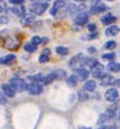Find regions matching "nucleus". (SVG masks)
Instances as JSON below:
<instances>
[{"instance_id":"obj_12","label":"nucleus","mask_w":120,"mask_h":129,"mask_svg":"<svg viewBox=\"0 0 120 129\" xmlns=\"http://www.w3.org/2000/svg\"><path fill=\"white\" fill-rule=\"evenodd\" d=\"M115 20H116L115 16H113L112 13H107L101 18V23L103 24V25H112Z\"/></svg>"},{"instance_id":"obj_3","label":"nucleus","mask_w":120,"mask_h":129,"mask_svg":"<svg viewBox=\"0 0 120 129\" xmlns=\"http://www.w3.org/2000/svg\"><path fill=\"white\" fill-rule=\"evenodd\" d=\"M10 85L14 88L16 92H22L24 90H26V87H28V84L20 78H12L10 80Z\"/></svg>"},{"instance_id":"obj_18","label":"nucleus","mask_w":120,"mask_h":129,"mask_svg":"<svg viewBox=\"0 0 120 129\" xmlns=\"http://www.w3.org/2000/svg\"><path fill=\"white\" fill-rule=\"evenodd\" d=\"M95 88H96V83H95L94 80L87 81V83L84 84V86H83V90H84V91H88V92H93Z\"/></svg>"},{"instance_id":"obj_32","label":"nucleus","mask_w":120,"mask_h":129,"mask_svg":"<svg viewBox=\"0 0 120 129\" xmlns=\"http://www.w3.org/2000/svg\"><path fill=\"white\" fill-rule=\"evenodd\" d=\"M9 17L7 16H0V25H3V24H7L9 23Z\"/></svg>"},{"instance_id":"obj_44","label":"nucleus","mask_w":120,"mask_h":129,"mask_svg":"<svg viewBox=\"0 0 120 129\" xmlns=\"http://www.w3.org/2000/svg\"><path fill=\"white\" fill-rule=\"evenodd\" d=\"M99 129H106V127H103V125H102V127H100Z\"/></svg>"},{"instance_id":"obj_23","label":"nucleus","mask_w":120,"mask_h":129,"mask_svg":"<svg viewBox=\"0 0 120 129\" xmlns=\"http://www.w3.org/2000/svg\"><path fill=\"white\" fill-rule=\"evenodd\" d=\"M24 49L26 51H29V53H33V51H36V49H37V46H35L33 43H26L25 46H24Z\"/></svg>"},{"instance_id":"obj_43","label":"nucleus","mask_w":120,"mask_h":129,"mask_svg":"<svg viewBox=\"0 0 120 129\" xmlns=\"http://www.w3.org/2000/svg\"><path fill=\"white\" fill-rule=\"evenodd\" d=\"M76 1H80V3H84V1H87V0H76Z\"/></svg>"},{"instance_id":"obj_9","label":"nucleus","mask_w":120,"mask_h":129,"mask_svg":"<svg viewBox=\"0 0 120 129\" xmlns=\"http://www.w3.org/2000/svg\"><path fill=\"white\" fill-rule=\"evenodd\" d=\"M74 22L77 25H84V24L88 22V14L86 12H80L76 17H75Z\"/></svg>"},{"instance_id":"obj_17","label":"nucleus","mask_w":120,"mask_h":129,"mask_svg":"<svg viewBox=\"0 0 120 129\" xmlns=\"http://www.w3.org/2000/svg\"><path fill=\"white\" fill-rule=\"evenodd\" d=\"M13 60H16V55L13 54H9V55L0 57V64H10Z\"/></svg>"},{"instance_id":"obj_34","label":"nucleus","mask_w":120,"mask_h":129,"mask_svg":"<svg viewBox=\"0 0 120 129\" xmlns=\"http://www.w3.org/2000/svg\"><path fill=\"white\" fill-rule=\"evenodd\" d=\"M88 30L89 31H92V32H95V30H96V25L93 23V24H89L88 25Z\"/></svg>"},{"instance_id":"obj_4","label":"nucleus","mask_w":120,"mask_h":129,"mask_svg":"<svg viewBox=\"0 0 120 129\" xmlns=\"http://www.w3.org/2000/svg\"><path fill=\"white\" fill-rule=\"evenodd\" d=\"M26 90L29 91L30 94H32V96H38V94H41L43 92V87H42V85H39V83H32L28 85V87Z\"/></svg>"},{"instance_id":"obj_38","label":"nucleus","mask_w":120,"mask_h":129,"mask_svg":"<svg viewBox=\"0 0 120 129\" xmlns=\"http://www.w3.org/2000/svg\"><path fill=\"white\" fill-rule=\"evenodd\" d=\"M43 53H44V54H48V55H50V49H48V48H46V49L43 50Z\"/></svg>"},{"instance_id":"obj_16","label":"nucleus","mask_w":120,"mask_h":129,"mask_svg":"<svg viewBox=\"0 0 120 129\" xmlns=\"http://www.w3.org/2000/svg\"><path fill=\"white\" fill-rule=\"evenodd\" d=\"M84 57H83V54L82 53H79V54H76V55L74 56V57H71V60L69 61V66L70 67H74L76 63H81V61L83 60Z\"/></svg>"},{"instance_id":"obj_5","label":"nucleus","mask_w":120,"mask_h":129,"mask_svg":"<svg viewBox=\"0 0 120 129\" xmlns=\"http://www.w3.org/2000/svg\"><path fill=\"white\" fill-rule=\"evenodd\" d=\"M119 97V92L116 88H108L105 93V98H106L107 102H111V103H114V102L118 99Z\"/></svg>"},{"instance_id":"obj_11","label":"nucleus","mask_w":120,"mask_h":129,"mask_svg":"<svg viewBox=\"0 0 120 129\" xmlns=\"http://www.w3.org/2000/svg\"><path fill=\"white\" fill-rule=\"evenodd\" d=\"M107 10V6L102 3H96V4H93L92 9H90V12L92 13H101L103 11Z\"/></svg>"},{"instance_id":"obj_13","label":"nucleus","mask_w":120,"mask_h":129,"mask_svg":"<svg viewBox=\"0 0 120 129\" xmlns=\"http://www.w3.org/2000/svg\"><path fill=\"white\" fill-rule=\"evenodd\" d=\"M75 73H76V75H77V78L80 80H86L88 78V75H89V72L86 68H83V67L76 68L75 69Z\"/></svg>"},{"instance_id":"obj_24","label":"nucleus","mask_w":120,"mask_h":129,"mask_svg":"<svg viewBox=\"0 0 120 129\" xmlns=\"http://www.w3.org/2000/svg\"><path fill=\"white\" fill-rule=\"evenodd\" d=\"M29 79H30V80H32L33 83H43L44 77H42L41 74H36V75H30Z\"/></svg>"},{"instance_id":"obj_42","label":"nucleus","mask_w":120,"mask_h":129,"mask_svg":"<svg viewBox=\"0 0 120 129\" xmlns=\"http://www.w3.org/2000/svg\"><path fill=\"white\" fill-rule=\"evenodd\" d=\"M80 129H90L89 127H80Z\"/></svg>"},{"instance_id":"obj_45","label":"nucleus","mask_w":120,"mask_h":129,"mask_svg":"<svg viewBox=\"0 0 120 129\" xmlns=\"http://www.w3.org/2000/svg\"><path fill=\"white\" fill-rule=\"evenodd\" d=\"M107 1H114V0H107Z\"/></svg>"},{"instance_id":"obj_31","label":"nucleus","mask_w":120,"mask_h":129,"mask_svg":"<svg viewBox=\"0 0 120 129\" xmlns=\"http://www.w3.org/2000/svg\"><path fill=\"white\" fill-rule=\"evenodd\" d=\"M79 98H80V101H87L88 96H87V93H86V92L80 91V92H79Z\"/></svg>"},{"instance_id":"obj_1","label":"nucleus","mask_w":120,"mask_h":129,"mask_svg":"<svg viewBox=\"0 0 120 129\" xmlns=\"http://www.w3.org/2000/svg\"><path fill=\"white\" fill-rule=\"evenodd\" d=\"M116 114V105H113L111 106V108H108L103 114H101V115L99 116V120H97V124L101 125L102 123H105V122H107V121H111L114 116H115Z\"/></svg>"},{"instance_id":"obj_29","label":"nucleus","mask_w":120,"mask_h":129,"mask_svg":"<svg viewBox=\"0 0 120 129\" xmlns=\"http://www.w3.org/2000/svg\"><path fill=\"white\" fill-rule=\"evenodd\" d=\"M6 103H7V96H6L3 91H0V104L4 105Z\"/></svg>"},{"instance_id":"obj_20","label":"nucleus","mask_w":120,"mask_h":129,"mask_svg":"<svg viewBox=\"0 0 120 129\" xmlns=\"http://www.w3.org/2000/svg\"><path fill=\"white\" fill-rule=\"evenodd\" d=\"M107 69L109 72H120V63H116V62H109L108 66H107Z\"/></svg>"},{"instance_id":"obj_6","label":"nucleus","mask_w":120,"mask_h":129,"mask_svg":"<svg viewBox=\"0 0 120 129\" xmlns=\"http://www.w3.org/2000/svg\"><path fill=\"white\" fill-rule=\"evenodd\" d=\"M92 75L93 78H102L105 74H103V71H105V67L102 66L101 63H96L94 67H92Z\"/></svg>"},{"instance_id":"obj_39","label":"nucleus","mask_w":120,"mask_h":129,"mask_svg":"<svg viewBox=\"0 0 120 129\" xmlns=\"http://www.w3.org/2000/svg\"><path fill=\"white\" fill-rule=\"evenodd\" d=\"M88 51H89V53H95V51H96V49H95V48H89V49H88Z\"/></svg>"},{"instance_id":"obj_14","label":"nucleus","mask_w":120,"mask_h":129,"mask_svg":"<svg viewBox=\"0 0 120 129\" xmlns=\"http://www.w3.org/2000/svg\"><path fill=\"white\" fill-rule=\"evenodd\" d=\"M115 79L113 78L112 75H108V74H105L101 78V81H100V85L101 86H108V85H113Z\"/></svg>"},{"instance_id":"obj_8","label":"nucleus","mask_w":120,"mask_h":129,"mask_svg":"<svg viewBox=\"0 0 120 129\" xmlns=\"http://www.w3.org/2000/svg\"><path fill=\"white\" fill-rule=\"evenodd\" d=\"M1 91H3L7 97H10V98H13L14 94H16L14 88L12 87L10 84H3V85H1Z\"/></svg>"},{"instance_id":"obj_21","label":"nucleus","mask_w":120,"mask_h":129,"mask_svg":"<svg viewBox=\"0 0 120 129\" xmlns=\"http://www.w3.org/2000/svg\"><path fill=\"white\" fill-rule=\"evenodd\" d=\"M55 79H57V77H56L55 72H52V73L48 74V75L44 77V79H43V84H50V83H52Z\"/></svg>"},{"instance_id":"obj_7","label":"nucleus","mask_w":120,"mask_h":129,"mask_svg":"<svg viewBox=\"0 0 120 129\" xmlns=\"http://www.w3.org/2000/svg\"><path fill=\"white\" fill-rule=\"evenodd\" d=\"M36 16H37V14H35V13L24 14L22 20H20V23L23 24V25H30V24H32L33 22H36Z\"/></svg>"},{"instance_id":"obj_28","label":"nucleus","mask_w":120,"mask_h":129,"mask_svg":"<svg viewBox=\"0 0 120 129\" xmlns=\"http://www.w3.org/2000/svg\"><path fill=\"white\" fill-rule=\"evenodd\" d=\"M116 46V42L115 41H108L106 42V44H105V48L106 49H114Z\"/></svg>"},{"instance_id":"obj_10","label":"nucleus","mask_w":120,"mask_h":129,"mask_svg":"<svg viewBox=\"0 0 120 129\" xmlns=\"http://www.w3.org/2000/svg\"><path fill=\"white\" fill-rule=\"evenodd\" d=\"M25 7L22 5H14L13 7L11 9V12L14 14V16H17V17H23L24 14H25Z\"/></svg>"},{"instance_id":"obj_41","label":"nucleus","mask_w":120,"mask_h":129,"mask_svg":"<svg viewBox=\"0 0 120 129\" xmlns=\"http://www.w3.org/2000/svg\"><path fill=\"white\" fill-rule=\"evenodd\" d=\"M32 3H42V0H31Z\"/></svg>"},{"instance_id":"obj_25","label":"nucleus","mask_w":120,"mask_h":129,"mask_svg":"<svg viewBox=\"0 0 120 129\" xmlns=\"http://www.w3.org/2000/svg\"><path fill=\"white\" fill-rule=\"evenodd\" d=\"M55 74H56V77H57V79H64L65 77H67V72L63 71V69H57V71H55Z\"/></svg>"},{"instance_id":"obj_33","label":"nucleus","mask_w":120,"mask_h":129,"mask_svg":"<svg viewBox=\"0 0 120 129\" xmlns=\"http://www.w3.org/2000/svg\"><path fill=\"white\" fill-rule=\"evenodd\" d=\"M24 3V0H10V4L12 5H22Z\"/></svg>"},{"instance_id":"obj_36","label":"nucleus","mask_w":120,"mask_h":129,"mask_svg":"<svg viewBox=\"0 0 120 129\" xmlns=\"http://www.w3.org/2000/svg\"><path fill=\"white\" fill-rule=\"evenodd\" d=\"M6 5H5V3H3V1H0V11H4V10H6V7H5Z\"/></svg>"},{"instance_id":"obj_22","label":"nucleus","mask_w":120,"mask_h":129,"mask_svg":"<svg viewBox=\"0 0 120 129\" xmlns=\"http://www.w3.org/2000/svg\"><path fill=\"white\" fill-rule=\"evenodd\" d=\"M56 53H57L58 55L65 56V55L69 54V49L65 48V47H57V48H56Z\"/></svg>"},{"instance_id":"obj_26","label":"nucleus","mask_w":120,"mask_h":129,"mask_svg":"<svg viewBox=\"0 0 120 129\" xmlns=\"http://www.w3.org/2000/svg\"><path fill=\"white\" fill-rule=\"evenodd\" d=\"M49 56L48 54H44V53H42V55L39 56V59H38V61L41 62V63H45V62H48L49 61Z\"/></svg>"},{"instance_id":"obj_27","label":"nucleus","mask_w":120,"mask_h":129,"mask_svg":"<svg viewBox=\"0 0 120 129\" xmlns=\"http://www.w3.org/2000/svg\"><path fill=\"white\" fill-rule=\"evenodd\" d=\"M114 57H115V53H107L102 55L103 60H114Z\"/></svg>"},{"instance_id":"obj_30","label":"nucleus","mask_w":120,"mask_h":129,"mask_svg":"<svg viewBox=\"0 0 120 129\" xmlns=\"http://www.w3.org/2000/svg\"><path fill=\"white\" fill-rule=\"evenodd\" d=\"M42 42H43V40H42L39 36H33L32 40H31V43H33L35 46H38V44H41Z\"/></svg>"},{"instance_id":"obj_2","label":"nucleus","mask_w":120,"mask_h":129,"mask_svg":"<svg viewBox=\"0 0 120 129\" xmlns=\"http://www.w3.org/2000/svg\"><path fill=\"white\" fill-rule=\"evenodd\" d=\"M48 6H49L48 3H43V1L42 3H32L30 6V11L37 16H42L48 10Z\"/></svg>"},{"instance_id":"obj_19","label":"nucleus","mask_w":120,"mask_h":129,"mask_svg":"<svg viewBox=\"0 0 120 129\" xmlns=\"http://www.w3.org/2000/svg\"><path fill=\"white\" fill-rule=\"evenodd\" d=\"M77 80H79V78H77V75H70L69 78L67 79V84H68V86L69 87H75L76 85H77Z\"/></svg>"},{"instance_id":"obj_40","label":"nucleus","mask_w":120,"mask_h":129,"mask_svg":"<svg viewBox=\"0 0 120 129\" xmlns=\"http://www.w3.org/2000/svg\"><path fill=\"white\" fill-rule=\"evenodd\" d=\"M106 129H115V125H109V127H106Z\"/></svg>"},{"instance_id":"obj_37","label":"nucleus","mask_w":120,"mask_h":129,"mask_svg":"<svg viewBox=\"0 0 120 129\" xmlns=\"http://www.w3.org/2000/svg\"><path fill=\"white\" fill-rule=\"evenodd\" d=\"M113 85H114V86H120V79H115Z\"/></svg>"},{"instance_id":"obj_35","label":"nucleus","mask_w":120,"mask_h":129,"mask_svg":"<svg viewBox=\"0 0 120 129\" xmlns=\"http://www.w3.org/2000/svg\"><path fill=\"white\" fill-rule=\"evenodd\" d=\"M57 11H58V9H57V7H55V6H52V7H51V10H50V14H51V16H56Z\"/></svg>"},{"instance_id":"obj_15","label":"nucleus","mask_w":120,"mask_h":129,"mask_svg":"<svg viewBox=\"0 0 120 129\" xmlns=\"http://www.w3.org/2000/svg\"><path fill=\"white\" fill-rule=\"evenodd\" d=\"M119 31H120V28L119 26H116V25H109L108 28L106 29V34L107 36H115V35H118L119 34Z\"/></svg>"}]
</instances>
